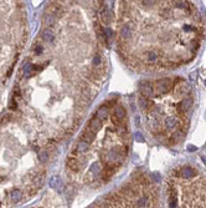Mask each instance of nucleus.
Segmentation results:
<instances>
[{
	"label": "nucleus",
	"instance_id": "aec40b11",
	"mask_svg": "<svg viewBox=\"0 0 206 208\" xmlns=\"http://www.w3.org/2000/svg\"><path fill=\"white\" fill-rule=\"evenodd\" d=\"M104 35H105V38H107V41H109L112 38H113V30L110 29V28H104Z\"/></svg>",
	"mask_w": 206,
	"mask_h": 208
},
{
	"label": "nucleus",
	"instance_id": "f8f14e48",
	"mask_svg": "<svg viewBox=\"0 0 206 208\" xmlns=\"http://www.w3.org/2000/svg\"><path fill=\"white\" fill-rule=\"evenodd\" d=\"M101 172H102L101 164H100V163H93L92 167H91V169H90V173H91L93 177H97V176L101 174Z\"/></svg>",
	"mask_w": 206,
	"mask_h": 208
},
{
	"label": "nucleus",
	"instance_id": "1a4fd4ad",
	"mask_svg": "<svg viewBox=\"0 0 206 208\" xmlns=\"http://www.w3.org/2000/svg\"><path fill=\"white\" fill-rule=\"evenodd\" d=\"M93 137H95V133L91 132V131L87 130V128H86V131H83L82 135H81V140L85 141V142H88V143H91V142L93 141Z\"/></svg>",
	"mask_w": 206,
	"mask_h": 208
},
{
	"label": "nucleus",
	"instance_id": "dca6fc26",
	"mask_svg": "<svg viewBox=\"0 0 206 208\" xmlns=\"http://www.w3.org/2000/svg\"><path fill=\"white\" fill-rule=\"evenodd\" d=\"M102 62H103V60H102V56L101 55H95L93 56V60H92V64H93V66L95 67H100V66H102Z\"/></svg>",
	"mask_w": 206,
	"mask_h": 208
},
{
	"label": "nucleus",
	"instance_id": "9d476101",
	"mask_svg": "<svg viewBox=\"0 0 206 208\" xmlns=\"http://www.w3.org/2000/svg\"><path fill=\"white\" fill-rule=\"evenodd\" d=\"M22 72H24V76H25V77L32 76V74H34V65L30 64V62H26V64L24 65V67H22Z\"/></svg>",
	"mask_w": 206,
	"mask_h": 208
},
{
	"label": "nucleus",
	"instance_id": "6ab92c4d",
	"mask_svg": "<svg viewBox=\"0 0 206 208\" xmlns=\"http://www.w3.org/2000/svg\"><path fill=\"white\" fill-rule=\"evenodd\" d=\"M142 1V5L144 6V8H152L153 5L156 4V0H140Z\"/></svg>",
	"mask_w": 206,
	"mask_h": 208
},
{
	"label": "nucleus",
	"instance_id": "39448f33",
	"mask_svg": "<svg viewBox=\"0 0 206 208\" xmlns=\"http://www.w3.org/2000/svg\"><path fill=\"white\" fill-rule=\"evenodd\" d=\"M21 198H22V193L20 190H12L10 192V202L11 203H14V205L19 203L21 201Z\"/></svg>",
	"mask_w": 206,
	"mask_h": 208
},
{
	"label": "nucleus",
	"instance_id": "f257e3e1",
	"mask_svg": "<svg viewBox=\"0 0 206 208\" xmlns=\"http://www.w3.org/2000/svg\"><path fill=\"white\" fill-rule=\"evenodd\" d=\"M50 186H51V188H53L55 191H57L58 193H62L63 190H65V185H63L62 179L58 176H53L50 179Z\"/></svg>",
	"mask_w": 206,
	"mask_h": 208
},
{
	"label": "nucleus",
	"instance_id": "412c9836",
	"mask_svg": "<svg viewBox=\"0 0 206 208\" xmlns=\"http://www.w3.org/2000/svg\"><path fill=\"white\" fill-rule=\"evenodd\" d=\"M134 138H135V140H137V141H138V142H143V141H144V138H143V137H142V135H140V133H138V132H137V133H135V136H134Z\"/></svg>",
	"mask_w": 206,
	"mask_h": 208
},
{
	"label": "nucleus",
	"instance_id": "6e6552de",
	"mask_svg": "<svg viewBox=\"0 0 206 208\" xmlns=\"http://www.w3.org/2000/svg\"><path fill=\"white\" fill-rule=\"evenodd\" d=\"M114 116L118 117L120 121H123L125 118V116H127L124 107L123 106H115V108H114Z\"/></svg>",
	"mask_w": 206,
	"mask_h": 208
},
{
	"label": "nucleus",
	"instance_id": "f03ea898",
	"mask_svg": "<svg viewBox=\"0 0 206 208\" xmlns=\"http://www.w3.org/2000/svg\"><path fill=\"white\" fill-rule=\"evenodd\" d=\"M119 36H120V40H123V41L130 40L132 36H133V30H132V28H130L129 25H123V26L120 28V30H119Z\"/></svg>",
	"mask_w": 206,
	"mask_h": 208
},
{
	"label": "nucleus",
	"instance_id": "5701e85b",
	"mask_svg": "<svg viewBox=\"0 0 206 208\" xmlns=\"http://www.w3.org/2000/svg\"><path fill=\"white\" fill-rule=\"evenodd\" d=\"M60 5H67V4H70L71 3V0H56Z\"/></svg>",
	"mask_w": 206,
	"mask_h": 208
},
{
	"label": "nucleus",
	"instance_id": "4be33fe9",
	"mask_svg": "<svg viewBox=\"0 0 206 208\" xmlns=\"http://www.w3.org/2000/svg\"><path fill=\"white\" fill-rule=\"evenodd\" d=\"M42 51H44V48H42V46H40V45H36V46H35V52H36V54H41Z\"/></svg>",
	"mask_w": 206,
	"mask_h": 208
},
{
	"label": "nucleus",
	"instance_id": "f3484780",
	"mask_svg": "<svg viewBox=\"0 0 206 208\" xmlns=\"http://www.w3.org/2000/svg\"><path fill=\"white\" fill-rule=\"evenodd\" d=\"M39 159H40V162L46 163V162L49 161V152H47L46 150L40 151V152H39Z\"/></svg>",
	"mask_w": 206,
	"mask_h": 208
},
{
	"label": "nucleus",
	"instance_id": "9b49d317",
	"mask_svg": "<svg viewBox=\"0 0 206 208\" xmlns=\"http://www.w3.org/2000/svg\"><path fill=\"white\" fill-rule=\"evenodd\" d=\"M90 143L88 142H85V141H80L78 143H77V146H76V151L77 152H80V153H83V152H86V151H88V148H90V146H88Z\"/></svg>",
	"mask_w": 206,
	"mask_h": 208
},
{
	"label": "nucleus",
	"instance_id": "4468645a",
	"mask_svg": "<svg viewBox=\"0 0 206 208\" xmlns=\"http://www.w3.org/2000/svg\"><path fill=\"white\" fill-rule=\"evenodd\" d=\"M101 18H102L103 23L109 24V23L112 21V13H110L108 9H104L102 13H101Z\"/></svg>",
	"mask_w": 206,
	"mask_h": 208
},
{
	"label": "nucleus",
	"instance_id": "ddd939ff",
	"mask_svg": "<svg viewBox=\"0 0 206 208\" xmlns=\"http://www.w3.org/2000/svg\"><path fill=\"white\" fill-rule=\"evenodd\" d=\"M50 13H51V14H53L56 18H58V16H61V15H62L63 10H62V8H61L60 5H56V4H53V5H50Z\"/></svg>",
	"mask_w": 206,
	"mask_h": 208
},
{
	"label": "nucleus",
	"instance_id": "20e7f679",
	"mask_svg": "<svg viewBox=\"0 0 206 208\" xmlns=\"http://www.w3.org/2000/svg\"><path fill=\"white\" fill-rule=\"evenodd\" d=\"M41 36H42V40L46 41L47 44H51V43L55 41V34H53V31H51L50 29H45V30H42Z\"/></svg>",
	"mask_w": 206,
	"mask_h": 208
},
{
	"label": "nucleus",
	"instance_id": "0eeeda50",
	"mask_svg": "<svg viewBox=\"0 0 206 208\" xmlns=\"http://www.w3.org/2000/svg\"><path fill=\"white\" fill-rule=\"evenodd\" d=\"M67 166H68L70 169H72V171H75V172H77V171L80 169V163H78L77 158H73V157H70V158L67 159Z\"/></svg>",
	"mask_w": 206,
	"mask_h": 208
},
{
	"label": "nucleus",
	"instance_id": "2eb2a0df",
	"mask_svg": "<svg viewBox=\"0 0 206 208\" xmlns=\"http://www.w3.org/2000/svg\"><path fill=\"white\" fill-rule=\"evenodd\" d=\"M44 23H45V25L46 26H53L55 25V23H56V16L53 15V14H47L46 16H45V19H44Z\"/></svg>",
	"mask_w": 206,
	"mask_h": 208
},
{
	"label": "nucleus",
	"instance_id": "7ed1b4c3",
	"mask_svg": "<svg viewBox=\"0 0 206 208\" xmlns=\"http://www.w3.org/2000/svg\"><path fill=\"white\" fill-rule=\"evenodd\" d=\"M101 127H102V121H101L100 118H97V117H93V118L90 120L88 126H87V130H90V131L93 132V133H97V132L101 130Z\"/></svg>",
	"mask_w": 206,
	"mask_h": 208
},
{
	"label": "nucleus",
	"instance_id": "a211bd4d",
	"mask_svg": "<svg viewBox=\"0 0 206 208\" xmlns=\"http://www.w3.org/2000/svg\"><path fill=\"white\" fill-rule=\"evenodd\" d=\"M81 95H82V97H83L86 101H90V100H91V97H92L91 91H90L87 87H83V89L81 90Z\"/></svg>",
	"mask_w": 206,
	"mask_h": 208
},
{
	"label": "nucleus",
	"instance_id": "423d86ee",
	"mask_svg": "<svg viewBox=\"0 0 206 208\" xmlns=\"http://www.w3.org/2000/svg\"><path fill=\"white\" fill-rule=\"evenodd\" d=\"M108 113H109L108 107H107V106H101V107L97 110L96 116H97V118H100L101 121H104V120L108 117Z\"/></svg>",
	"mask_w": 206,
	"mask_h": 208
}]
</instances>
